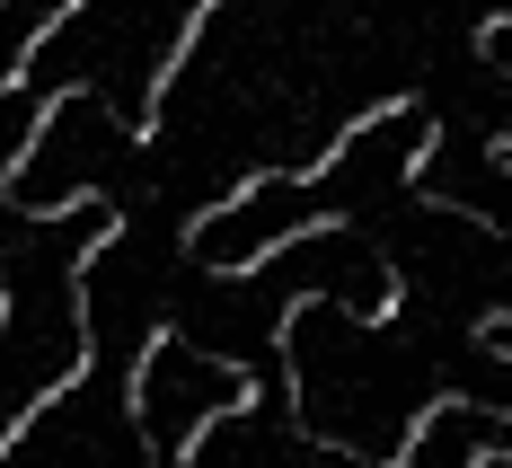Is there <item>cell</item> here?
I'll return each instance as SVG.
<instances>
[{"instance_id": "1", "label": "cell", "mask_w": 512, "mask_h": 468, "mask_svg": "<svg viewBox=\"0 0 512 468\" xmlns=\"http://www.w3.org/2000/svg\"><path fill=\"white\" fill-rule=\"evenodd\" d=\"M504 18H512V9H486V27H477V53H486V62L504 53Z\"/></svg>"}]
</instances>
